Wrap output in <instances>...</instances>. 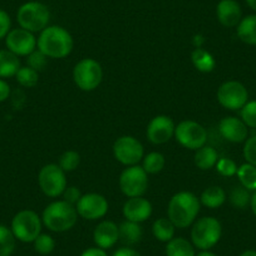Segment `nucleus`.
Returning <instances> with one entry per match:
<instances>
[{
  "mask_svg": "<svg viewBox=\"0 0 256 256\" xmlns=\"http://www.w3.org/2000/svg\"><path fill=\"white\" fill-rule=\"evenodd\" d=\"M174 225L170 218H158L152 225V234L161 242H168L174 236Z\"/></svg>",
  "mask_w": 256,
  "mask_h": 256,
  "instance_id": "27",
  "label": "nucleus"
},
{
  "mask_svg": "<svg viewBox=\"0 0 256 256\" xmlns=\"http://www.w3.org/2000/svg\"><path fill=\"white\" fill-rule=\"evenodd\" d=\"M10 230L16 240L22 242H34L40 235L42 220L33 210H22L12 220Z\"/></svg>",
  "mask_w": 256,
  "mask_h": 256,
  "instance_id": "6",
  "label": "nucleus"
},
{
  "mask_svg": "<svg viewBox=\"0 0 256 256\" xmlns=\"http://www.w3.org/2000/svg\"><path fill=\"white\" fill-rule=\"evenodd\" d=\"M174 120L168 116H156L147 126V138L154 144H164L174 136Z\"/></svg>",
  "mask_w": 256,
  "mask_h": 256,
  "instance_id": "15",
  "label": "nucleus"
},
{
  "mask_svg": "<svg viewBox=\"0 0 256 256\" xmlns=\"http://www.w3.org/2000/svg\"><path fill=\"white\" fill-rule=\"evenodd\" d=\"M103 78L100 64L92 58H84L76 64L73 70L74 83L86 92H90L98 88Z\"/></svg>",
  "mask_w": 256,
  "mask_h": 256,
  "instance_id": "7",
  "label": "nucleus"
},
{
  "mask_svg": "<svg viewBox=\"0 0 256 256\" xmlns=\"http://www.w3.org/2000/svg\"><path fill=\"white\" fill-rule=\"evenodd\" d=\"M16 80L22 87L33 88L38 84L39 74L36 70H32L30 67H20L16 74Z\"/></svg>",
  "mask_w": 256,
  "mask_h": 256,
  "instance_id": "30",
  "label": "nucleus"
},
{
  "mask_svg": "<svg viewBox=\"0 0 256 256\" xmlns=\"http://www.w3.org/2000/svg\"><path fill=\"white\" fill-rule=\"evenodd\" d=\"M241 120L248 127L256 128V100H250L241 108Z\"/></svg>",
  "mask_w": 256,
  "mask_h": 256,
  "instance_id": "35",
  "label": "nucleus"
},
{
  "mask_svg": "<svg viewBox=\"0 0 256 256\" xmlns=\"http://www.w3.org/2000/svg\"><path fill=\"white\" fill-rule=\"evenodd\" d=\"M241 186L248 191H256V167L250 164H244L238 167L236 172Z\"/></svg>",
  "mask_w": 256,
  "mask_h": 256,
  "instance_id": "28",
  "label": "nucleus"
},
{
  "mask_svg": "<svg viewBox=\"0 0 256 256\" xmlns=\"http://www.w3.org/2000/svg\"><path fill=\"white\" fill-rule=\"evenodd\" d=\"M244 157L246 162L256 167V136L250 137L245 141L244 146Z\"/></svg>",
  "mask_w": 256,
  "mask_h": 256,
  "instance_id": "38",
  "label": "nucleus"
},
{
  "mask_svg": "<svg viewBox=\"0 0 256 256\" xmlns=\"http://www.w3.org/2000/svg\"><path fill=\"white\" fill-rule=\"evenodd\" d=\"M218 131L226 141L232 142V144H241V142H245L248 140V126L240 118H222L218 123Z\"/></svg>",
  "mask_w": 256,
  "mask_h": 256,
  "instance_id": "16",
  "label": "nucleus"
},
{
  "mask_svg": "<svg viewBox=\"0 0 256 256\" xmlns=\"http://www.w3.org/2000/svg\"><path fill=\"white\" fill-rule=\"evenodd\" d=\"M218 100L226 110H238L248 102V92L242 83L228 80L218 88Z\"/></svg>",
  "mask_w": 256,
  "mask_h": 256,
  "instance_id": "11",
  "label": "nucleus"
},
{
  "mask_svg": "<svg viewBox=\"0 0 256 256\" xmlns=\"http://www.w3.org/2000/svg\"><path fill=\"white\" fill-rule=\"evenodd\" d=\"M38 184L44 195L48 198H58L67 188L66 172L59 167V164H46L39 171Z\"/></svg>",
  "mask_w": 256,
  "mask_h": 256,
  "instance_id": "8",
  "label": "nucleus"
},
{
  "mask_svg": "<svg viewBox=\"0 0 256 256\" xmlns=\"http://www.w3.org/2000/svg\"><path fill=\"white\" fill-rule=\"evenodd\" d=\"M240 256H256L255 250H246L242 254H240Z\"/></svg>",
  "mask_w": 256,
  "mask_h": 256,
  "instance_id": "47",
  "label": "nucleus"
},
{
  "mask_svg": "<svg viewBox=\"0 0 256 256\" xmlns=\"http://www.w3.org/2000/svg\"><path fill=\"white\" fill-rule=\"evenodd\" d=\"M218 161V154L214 147L202 146L201 148L196 150L195 154V164L198 168L202 171H208L216 166Z\"/></svg>",
  "mask_w": 256,
  "mask_h": 256,
  "instance_id": "23",
  "label": "nucleus"
},
{
  "mask_svg": "<svg viewBox=\"0 0 256 256\" xmlns=\"http://www.w3.org/2000/svg\"><path fill=\"white\" fill-rule=\"evenodd\" d=\"M26 63H28V67H30L32 70L40 72L46 68V63H48V56L38 49V50H34L29 54L28 58H26Z\"/></svg>",
  "mask_w": 256,
  "mask_h": 256,
  "instance_id": "36",
  "label": "nucleus"
},
{
  "mask_svg": "<svg viewBox=\"0 0 256 256\" xmlns=\"http://www.w3.org/2000/svg\"><path fill=\"white\" fill-rule=\"evenodd\" d=\"M226 194L221 187L211 186L202 192L200 202L208 208H218L225 202Z\"/></svg>",
  "mask_w": 256,
  "mask_h": 256,
  "instance_id": "26",
  "label": "nucleus"
},
{
  "mask_svg": "<svg viewBox=\"0 0 256 256\" xmlns=\"http://www.w3.org/2000/svg\"><path fill=\"white\" fill-rule=\"evenodd\" d=\"M9 96H10V86L0 78V103L8 100Z\"/></svg>",
  "mask_w": 256,
  "mask_h": 256,
  "instance_id": "41",
  "label": "nucleus"
},
{
  "mask_svg": "<svg viewBox=\"0 0 256 256\" xmlns=\"http://www.w3.org/2000/svg\"><path fill=\"white\" fill-rule=\"evenodd\" d=\"M120 240V228L113 221H102L98 224L93 232V241L97 248L107 250L113 248Z\"/></svg>",
  "mask_w": 256,
  "mask_h": 256,
  "instance_id": "19",
  "label": "nucleus"
},
{
  "mask_svg": "<svg viewBox=\"0 0 256 256\" xmlns=\"http://www.w3.org/2000/svg\"><path fill=\"white\" fill-rule=\"evenodd\" d=\"M80 256H108V255L107 252H106V250H103V248H87V250L83 251V252L80 254Z\"/></svg>",
  "mask_w": 256,
  "mask_h": 256,
  "instance_id": "43",
  "label": "nucleus"
},
{
  "mask_svg": "<svg viewBox=\"0 0 256 256\" xmlns=\"http://www.w3.org/2000/svg\"><path fill=\"white\" fill-rule=\"evenodd\" d=\"M12 30V19L6 10L0 9V40L6 39L9 32Z\"/></svg>",
  "mask_w": 256,
  "mask_h": 256,
  "instance_id": "39",
  "label": "nucleus"
},
{
  "mask_svg": "<svg viewBox=\"0 0 256 256\" xmlns=\"http://www.w3.org/2000/svg\"><path fill=\"white\" fill-rule=\"evenodd\" d=\"M216 170L220 174L225 177H231L238 172V166L231 158H220L216 164Z\"/></svg>",
  "mask_w": 256,
  "mask_h": 256,
  "instance_id": "37",
  "label": "nucleus"
},
{
  "mask_svg": "<svg viewBox=\"0 0 256 256\" xmlns=\"http://www.w3.org/2000/svg\"><path fill=\"white\" fill-rule=\"evenodd\" d=\"M164 154L160 152H151L147 154L144 160V170L147 174H158L164 170Z\"/></svg>",
  "mask_w": 256,
  "mask_h": 256,
  "instance_id": "31",
  "label": "nucleus"
},
{
  "mask_svg": "<svg viewBox=\"0 0 256 256\" xmlns=\"http://www.w3.org/2000/svg\"><path fill=\"white\" fill-rule=\"evenodd\" d=\"M222 228L218 218H202L192 226L191 240L194 246L200 250H210L220 241Z\"/></svg>",
  "mask_w": 256,
  "mask_h": 256,
  "instance_id": "5",
  "label": "nucleus"
},
{
  "mask_svg": "<svg viewBox=\"0 0 256 256\" xmlns=\"http://www.w3.org/2000/svg\"><path fill=\"white\" fill-rule=\"evenodd\" d=\"M251 196L248 194V190H246L245 187L238 186L231 191L230 194V202L232 204V206H235L236 208H246L250 205Z\"/></svg>",
  "mask_w": 256,
  "mask_h": 256,
  "instance_id": "32",
  "label": "nucleus"
},
{
  "mask_svg": "<svg viewBox=\"0 0 256 256\" xmlns=\"http://www.w3.org/2000/svg\"><path fill=\"white\" fill-rule=\"evenodd\" d=\"M216 16L221 26L234 28L242 19V9L236 0H220L216 6Z\"/></svg>",
  "mask_w": 256,
  "mask_h": 256,
  "instance_id": "18",
  "label": "nucleus"
},
{
  "mask_svg": "<svg viewBox=\"0 0 256 256\" xmlns=\"http://www.w3.org/2000/svg\"><path fill=\"white\" fill-rule=\"evenodd\" d=\"M20 68V60L18 56L12 53L8 49H0V78L16 77Z\"/></svg>",
  "mask_w": 256,
  "mask_h": 256,
  "instance_id": "20",
  "label": "nucleus"
},
{
  "mask_svg": "<svg viewBox=\"0 0 256 256\" xmlns=\"http://www.w3.org/2000/svg\"><path fill=\"white\" fill-rule=\"evenodd\" d=\"M196 256H218V255L214 252H211L210 250H201Z\"/></svg>",
  "mask_w": 256,
  "mask_h": 256,
  "instance_id": "45",
  "label": "nucleus"
},
{
  "mask_svg": "<svg viewBox=\"0 0 256 256\" xmlns=\"http://www.w3.org/2000/svg\"><path fill=\"white\" fill-rule=\"evenodd\" d=\"M238 39L248 46H256V14L241 19L236 28Z\"/></svg>",
  "mask_w": 256,
  "mask_h": 256,
  "instance_id": "21",
  "label": "nucleus"
},
{
  "mask_svg": "<svg viewBox=\"0 0 256 256\" xmlns=\"http://www.w3.org/2000/svg\"><path fill=\"white\" fill-rule=\"evenodd\" d=\"M245 2L248 6V8L252 9L254 12H256V0H245Z\"/></svg>",
  "mask_w": 256,
  "mask_h": 256,
  "instance_id": "46",
  "label": "nucleus"
},
{
  "mask_svg": "<svg viewBox=\"0 0 256 256\" xmlns=\"http://www.w3.org/2000/svg\"><path fill=\"white\" fill-rule=\"evenodd\" d=\"M118 228H120V240L128 246L140 242L144 235L140 224L134 222V221H124L120 224Z\"/></svg>",
  "mask_w": 256,
  "mask_h": 256,
  "instance_id": "22",
  "label": "nucleus"
},
{
  "mask_svg": "<svg viewBox=\"0 0 256 256\" xmlns=\"http://www.w3.org/2000/svg\"><path fill=\"white\" fill-rule=\"evenodd\" d=\"M6 46L8 50L18 56H28L36 48V38L34 33L23 28L12 29L6 36Z\"/></svg>",
  "mask_w": 256,
  "mask_h": 256,
  "instance_id": "14",
  "label": "nucleus"
},
{
  "mask_svg": "<svg viewBox=\"0 0 256 256\" xmlns=\"http://www.w3.org/2000/svg\"><path fill=\"white\" fill-rule=\"evenodd\" d=\"M200 212V200L192 192L182 191L172 196L170 200L168 218L174 228H186L191 225Z\"/></svg>",
  "mask_w": 256,
  "mask_h": 256,
  "instance_id": "2",
  "label": "nucleus"
},
{
  "mask_svg": "<svg viewBox=\"0 0 256 256\" xmlns=\"http://www.w3.org/2000/svg\"><path fill=\"white\" fill-rule=\"evenodd\" d=\"M76 210L86 220H98L108 212V201L100 194H86L77 202Z\"/></svg>",
  "mask_w": 256,
  "mask_h": 256,
  "instance_id": "13",
  "label": "nucleus"
},
{
  "mask_svg": "<svg viewBox=\"0 0 256 256\" xmlns=\"http://www.w3.org/2000/svg\"><path fill=\"white\" fill-rule=\"evenodd\" d=\"M16 20L20 28L32 33H38L48 26L50 12L48 6L40 2H28L19 6L16 12Z\"/></svg>",
  "mask_w": 256,
  "mask_h": 256,
  "instance_id": "4",
  "label": "nucleus"
},
{
  "mask_svg": "<svg viewBox=\"0 0 256 256\" xmlns=\"http://www.w3.org/2000/svg\"><path fill=\"white\" fill-rule=\"evenodd\" d=\"M116 160L126 166H136L144 158V146L132 136H122L113 144Z\"/></svg>",
  "mask_w": 256,
  "mask_h": 256,
  "instance_id": "12",
  "label": "nucleus"
},
{
  "mask_svg": "<svg viewBox=\"0 0 256 256\" xmlns=\"http://www.w3.org/2000/svg\"><path fill=\"white\" fill-rule=\"evenodd\" d=\"M16 240L10 228L0 224V256H10L14 252Z\"/></svg>",
  "mask_w": 256,
  "mask_h": 256,
  "instance_id": "29",
  "label": "nucleus"
},
{
  "mask_svg": "<svg viewBox=\"0 0 256 256\" xmlns=\"http://www.w3.org/2000/svg\"><path fill=\"white\" fill-rule=\"evenodd\" d=\"M112 256H142V255L138 252V251L126 246V248H118L117 251H114V254H113Z\"/></svg>",
  "mask_w": 256,
  "mask_h": 256,
  "instance_id": "42",
  "label": "nucleus"
},
{
  "mask_svg": "<svg viewBox=\"0 0 256 256\" xmlns=\"http://www.w3.org/2000/svg\"><path fill=\"white\" fill-rule=\"evenodd\" d=\"M34 250L40 255H49L56 248V241L48 234H40L38 238L34 240Z\"/></svg>",
  "mask_w": 256,
  "mask_h": 256,
  "instance_id": "33",
  "label": "nucleus"
},
{
  "mask_svg": "<svg viewBox=\"0 0 256 256\" xmlns=\"http://www.w3.org/2000/svg\"><path fill=\"white\" fill-rule=\"evenodd\" d=\"M123 215L128 221L144 222L152 215V205L148 200L141 196L130 198L123 205Z\"/></svg>",
  "mask_w": 256,
  "mask_h": 256,
  "instance_id": "17",
  "label": "nucleus"
},
{
  "mask_svg": "<svg viewBox=\"0 0 256 256\" xmlns=\"http://www.w3.org/2000/svg\"><path fill=\"white\" fill-rule=\"evenodd\" d=\"M166 256H196L194 245L184 238H174L166 245Z\"/></svg>",
  "mask_w": 256,
  "mask_h": 256,
  "instance_id": "25",
  "label": "nucleus"
},
{
  "mask_svg": "<svg viewBox=\"0 0 256 256\" xmlns=\"http://www.w3.org/2000/svg\"><path fill=\"white\" fill-rule=\"evenodd\" d=\"M78 212L67 201H54L43 211V224L54 232H64L76 225Z\"/></svg>",
  "mask_w": 256,
  "mask_h": 256,
  "instance_id": "3",
  "label": "nucleus"
},
{
  "mask_svg": "<svg viewBox=\"0 0 256 256\" xmlns=\"http://www.w3.org/2000/svg\"><path fill=\"white\" fill-rule=\"evenodd\" d=\"M80 162V156L76 151H66L59 157V167L64 172L74 171Z\"/></svg>",
  "mask_w": 256,
  "mask_h": 256,
  "instance_id": "34",
  "label": "nucleus"
},
{
  "mask_svg": "<svg viewBox=\"0 0 256 256\" xmlns=\"http://www.w3.org/2000/svg\"><path fill=\"white\" fill-rule=\"evenodd\" d=\"M63 198L64 201H67L70 205H77V202L80 201V198H82V194H80V188L76 186H70L64 190L63 192Z\"/></svg>",
  "mask_w": 256,
  "mask_h": 256,
  "instance_id": "40",
  "label": "nucleus"
},
{
  "mask_svg": "<svg viewBox=\"0 0 256 256\" xmlns=\"http://www.w3.org/2000/svg\"><path fill=\"white\" fill-rule=\"evenodd\" d=\"M250 208L252 210L254 215L256 216V191L254 192V195L251 196V201H250Z\"/></svg>",
  "mask_w": 256,
  "mask_h": 256,
  "instance_id": "44",
  "label": "nucleus"
},
{
  "mask_svg": "<svg viewBox=\"0 0 256 256\" xmlns=\"http://www.w3.org/2000/svg\"><path fill=\"white\" fill-rule=\"evenodd\" d=\"M191 60L196 70L202 73L212 72L216 67V60L212 54L202 48H196L192 52Z\"/></svg>",
  "mask_w": 256,
  "mask_h": 256,
  "instance_id": "24",
  "label": "nucleus"
},
{
  "mask_svg": "<svg viewBox=\"0 0 256 256\" xmlns=\"http://www.w3.org/2000/svg\"><path fill=\"white\" fill-rule=\"evenodd\" d=\"M120 191L127 198H138L146 192L148 187V177L144 167L130 166L120 174Z\"/></svg>",
  "mask_w": 256,
  "mask_h": 256,
  "instance_id": "10",
  "label": "nucleus"
},
{
  "mask_svg": "<svg viewBox=\"0 0 256 256\" xmlns=\"http://www.w3.org/2000/svg\"><path fill=\"white\" fill-rule=\"evenodd\" d=\"M36 46L48 58H64L72 52L73 38L63 26H50L40 32Z\"/></svg>",
  "mask_w": 256,
  "mask_h": 256,
  "instance_id": "1",
  "label": "nucleus"
},
{
  "mask_svg": "<svg viewBox=\"0 0 256 256\" xmlns=\"http://www.w3.org/2000/svg\"><path fill=\"white\" fill-rule=\"evenodd\" d=\"M174 137L184 148L196 151L205 146L208 141V132L200 123L195 120H184L174 128Z\"/></svg>",
  "mask_w": 256,
  "mask_h": 256,
  "instance_id": "9",
  "label": "nucleus"
}]
</instances>
